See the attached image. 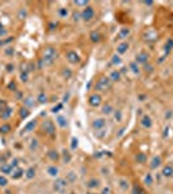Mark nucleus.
<instances>
[{
    "label": "nucleus",
    "mask_w": 173,
    "mask_h": 194,
    "mask_svg": "<svg viewBox=\"0 0 173 194\" xmlns=\"http://www.w3.org/2000/svg\"><path fill=\"white\" fill-rule=\"evenodd\" d=\"M111 87V80L109 76H101L95 84V91L97 92H105Z\"/></svg>",
    "instance_id": "obj_1"
},
{
    "label": "nucleus",
    "mask_w": 173,
    "mask_h": 194,
    "mask_svg": "<svg viewBox=\"0 0 173 194\" xmlns=\"http://www.w3.org/2000/svg\"><path fill=\"white\" fill-rule=\"evenodd\" d=\"M95 17H96V11L92 5L85 6L82 11V19L85 21V22H91V21L95 19Z\"/></svg>",
    "instance_id": "obj_2"
},
{
    "label": "nucleus",
    "mask_w": 173,
    "mask_h": 194,
    "mask_svg": "<svg viewBox=\"0 0 173 194\" xmlns=\"http://www.w3.org/2000/svg\"><path fill=\"white\" fill-rule=\"evenodd\" d=\"M149 60H150V54H149V52H146V51H140L138 53L136 54V58H134V62L138 65H142V66H145V65L149 62Z\"/></svg>",
    "instance_id": "obj_3"
},
{
    "label": "nucleus",
    "mask_w": 173,
    "mask_h": 194,
    "mask_svg": "<svg viewBox=\"0 0 173 194\" xmlns=\"http://www.w3.org/2000/svg\"><path fill=\"white\" fill-rule=\"evenodd\" d=\"M65 57H66V60L71 65H78V63H80V56H79V53L76 51H67L66 53H65Z\"/></svg>",
    "instance_id": "obj_4"
},
{
    "label": "nucleus",
    "mask_w": 173,
    "mask_h": 194,
    "mask_svg": "<svg viewBox=\"0 0 173 194\" xmlns=\"http://www.w3.org/2000/svg\"><path fill=\"white\" fill-rule=\"evenodd\" d=\"M88 104L92 106V107H98L101 104H102V96L99 93H93L88 97Z\"/></svg>",
    "instance_id": "obj_5"
},
{
    "label": "nucleus",
    "mask_w": 173,
    "mask_h": 194,
    "mask_svg": "<svg viewBox=\"0 0 173 194\" xmlns=\"http://www.w3.org/2000/svg\"><path fill=\"white\" fill-rule=\"evenodd\" d=\"M69 185L67 180L66 179H57V180L53 183V190L60 193V192H63L65 189H66V186Z\"/></svg>",
    "instance_id": "obj_6"
},
{
    "label": "nucleus",
    "mask_w": 173,
    "mask_h": 194,
    "mask_svg": "<svg viewBox=\"0 0 173 194\" xmlns=\"http://www.w3.org/2000/svg\"><path fill=\"white\" fill-rule=\"evenodd\" d=\"M43 58L56 60L57 58V49L54 47H45L43 51Z\"/></svg>",
    "instance_id": "obj_7"
},
{
    "label": "nucleus",
    "mask_w": 173,
    "mask_h": 194,
    "mask_svg": "<svg viewBox=\"0 0 173 194\" xmlns=\"http://www.w3.org/2000/svg\"><path fill=\"white\" fill-rule=\"evenodd\" d=\"M43 129H44V132L48 136H54V133H56V126L52 120H44V123H43Z\"/></svg>",
    "instance_id": "obj_8"
},
{
    "label": "nucleus",
    "mask_w": 173,
    "mask_h": 194,
    "mask_svg": "<svg viewBox=\"0 0 173 194\" xmlns=\"http://www.w3.org/2000/svg\"><path fill=\"white\" fill-rule=\"evenodd\" d=\"M106 127V119L105 118H96L95 120L92 122V128L95 129V131H101V129H103Z\"/></svg>",
    "instance_id": "obj_9"
},
{
    "label": "nucleus",
    "mask_w": 173,
    "mask_h": 194,
    "mask_svg": "<svg viewBox=\"0 0 173 194\" xmlns=\"http://www.w3.org/2000/svg\"><path fill=\"white\" fill-rule=\"evenodd\" d=\"M140 123H141V126L143 127V128H146V129H150V128H153V126H154V122H153V118H151L149 114H145L142 118H141V120H140Z\"/></svg>",
    "instance_id": "obj_10"
},
{
    "label": "nucleus",
    "mask_w": 173,
    "mask_h": 194,
    "mask_svg": "<svg viewBox=\"0 0 173 194\" xmlns=\"http://www.w3.org/2000/svg\"><path fill=\"white\" fill-rule=\"evenodd\" d=\"M129 43L128 41H120L119 44L116 45V54H119V56H123V54H125L127 52H128V49H129Z\"/></svg>",
    "instance_id": "obj_11"
},
{
    "label": "nucleus",
    "mask_w": 173,
    "mask_h": 194,
    "mask_svg": "<svg viewBox=\"0 0 173 194\" xmlns=\"http://www.w3.org/2000/svg\"><path fill=\"white\" fill-rule=\"evenodd\" d=\"M162 163H163V158L160 155H155L153 159L150 161L149 167H150V170H156V168H159L162 166Z\"/></svg>",
    "instance_id": "obj_12"
},
{
    "label": "nucleus",
    "mask_w": 173,
    "mask_h": 194,
    "mask_svg": "<svg viewBox=\"0 0 173 194\" xmlns=\"http://www.w3.org/2000/svg\"><path fill=\"white\" fill-rule=\"evenodd\" d=\"M129 35H131V28L123 27V28H120V30H119V32H118V35H116V39L124 41V39H127Z\"/></svg>",
    "instance_id": "obj_13"
},
{
    "label": "nucleus",
    "mask_w": 173,
    "mask_h": 194,
    "mask_svg": "<svg viewBox=\"0 0 173 194\" xmlns=\"http://www.w3.org/2000/svg\"><path fill=\"white\" fill-rule=\"evenodd\" d=\"M36 126H38V120H36V119H32V120H30V122H27V124L23 127L22 132H23V133H28V132H31V131H34L35 127H36Z\"/></svg>",
    "instance_id": "obj_14"
},
{
    "label": "nucleus",
    "mask_w": 173,
    "mask_h": 194,
    "mask_svg": "<svg viewBox=\"0 0 173 194\" xmlns=\"http://www.w3.org/2000/svg\"><path fill=\"white\" fill-rule=\"evenodd\" d=\"M99 184H101V181L98 179H91V180L86 181L85 186H86V189H89V190H95L99 186Z\"/></svg>",
    "instance_id": "obj_15"
},
{
    "label": "nucleus",
    "mask_w": 173,
    "mask_h": 194,
    "mask_svg": "<svg viewBox=\"0 0 173 194\" xmlns=\"http://www.w3.org/2000/svg\"><path fill=\"white\" fill-rule=\"evenodd\" d=\"M160 174H162V176L167 177V179L168 177H172L173 176V166H172V164H165Z\"/></svg>",
    "instance_id": "obj_16"
},
{
    "label": "nucleus",
    "mask_w": 173,
    "mask_h": 194,
    "mask_svg": "<svg viewBox=\"0 0 173 194\" xmlns=\"http://www.w3.org/2000/svg\"><path fill=\"white\" fill-rule=\"evenodd\" d=\"M47 174L50 176V177H57L60 174V170L56 164H52V166H48L47 167Z\"/></svg>",
    "instance_id": "obj_17"
},
{
    "label": "nucleus",
    "mask_w": 173,
    "mask_h": 194,
    "mask_svg": "<svg viewBox=\"0 0 173 194\" xmlns=\"http://www.w3.org/2000/svg\"><path fill=\"white\" fill-rule=\"evenodd\" d=\"M109 79L111 82H119L121 79V73L120 70H111L109 74Z\"/></svg>",
    "instance_id": "obj_18"
},
{
    "label": "nucleus",
    "mask_w": 173,
    "mask_h": 194,
    "mask_svg": "<svg viewBox=\"0 0 173 194\" xmlns=\"http://www.w3.org/2000/svg\"><path fill=\"white\" fill-rule=\"evenodd\" d=\"M118 184L121 189H123V192H129V188H131V184H129V181L127 180V179H123L120 177L118 180Z\"/></svg>",
    "instance_id": "obj_19"
},
{
    "label": "nucleus",
    "mask_w": 173,
    "mask_h": 194,
    "mask_svg": "<svg viewBox=\"0 0 173 194\" xmlns=\"http://www.w3.org/2000/svg\"><path fill=\"white\" fill-rule=\"evenodd\" d=\"M23 175H25V171L22 168H19V167H16L12 171V177L14 179V180H18V179H21Z\"/></svg>",
    "instance_id": "obj_20"
},
{
    "label": "nucleus",
    "mask_w": 173,
    "mask_h": 194,
    "mask_svg": "<svg viewBox=\"0 0 173 194\" xmlns=\"http://www.w3.org/2000/svg\"><path fill=\"white\" fill-rule=\"evenodd\" d=\"M23 104H25V107L27 109H31L32 106H35V97L34 96H27L23 98Z\"/></svg>",
    "instance_id": "obj_21"
},
{
    "label": "nucleus",
    "mask_w": 173,
    "mask_h": 194,
    "mask_svg": "<svg viewBox=\"0 0 173 194\" xmlns=\"http://www.w3.org/2000/svg\"><path fill=\"white\" fill-rule=\"evenodd\" d=\"M56 123L57 124H58L61 128H66L67 127V118L66 117H63V115H58V117H57L56 118Z\"/></svg>",
    "instance_id": "obj_22"
},
{
    "label": "nucleus",
    "mask_w": 173,
    "mask_h": 194,
    "mask_svg": "<svg viewBox=\"0 0 173 194\" xmlns=\"http://www.w3.org/2000/svg\"><path fill=\"white\" fill-rule=\"evenodd\" d=\"M12 114H13V109H12V107H6V109H4L2 113H0V118L6 120V119H9L12 117Z\"/></svg>",
    "instance_id": "obj_23"
},
{
    "label": "nucleus",
    "mask_w": 173,
    "mask_h": 194,
    "mask_svg": "<svg viewBox=\"0 0 173 194\" xmlns=\"http://www.w3.org/2000/svg\"><path fill=\"white\" fill-rule=\"evenodd\" d=\"M12 171H13V167L11 166V164H8V163H3L2 166H0V172L4 174V175L12 174Z\"/></svg>",
    "instance_id": "obj_24"
},
{
    "label": "nucleus",
    "mask_w": 173,
    "mask_h": 194,
    "mask_svg": "<svg viewBox=\"0 0 173 194\" xmlns=\"http://www.w3.org/2000/svg\"><path fill=\"white\" fill-rule=\"evenodd\" d=\"M143 184H145L146 186H153L154 185V176H153V174L147 172V174L145 175V177H143Z\"/></svg>",
    "instance_id": "obj_25"
},
{
    "label": "nucleus",
    "mask_w": 173,
    "mask_h": 194,
    "mask_svg": "<svg viewBox=\"0 0 173 194\" xmlns=\"http://www.w3.org/2000/svg\"><path fill=\"white\" fill-rule=\"evenodd\" d=\"M89 39L92 43H99L101 39H102V37H101V34L98 31H92L89 34Z\"/></svg>",
    "instance_id": "obj_26"
},
{
    "label": "nucleus",
    "mask_w": 173,
    "mask_h": 194,
    "mask_svg": "<svg viewBox=\"0 0 173 194\" xmlns=\"http://www.w3.org/2000/svg\"><path fill=\"white\" fill-rule=\"evenodd\" d=\"M136 162L137 163H140V164H145L147 162V155L145 153H138V154H136Z\"/></svg>",
    "instance_id": "obj_27"
},
{
    "label": "nucleus",
    "mask_w": 173,
    "mask_h": 194,
    "mask_svg": "<svg viewBox=\"0 0 173 194\" xmlns=\"http://www.w3.org/2000/svg\"><path fill=\"white\" fill-rule=\"evenodd\" d=\"M35 176H36V170H35V167H30L25 171V177L28 179V180H31Z\"/></svg>",
    "instance_id": "obj_28"
},
{
    "label": "nucleus",
    "mask_w": 173,
    "mask_h": 194,
    "mask_svg": "<svg viewBox=\"0 0 173 194\" xmlns=\"http://www.w3.org/2000/svg\"><path fill=\"white\" fill-rule=\"evenodd\" d=\"M114 113V107H112V105L111 104H106V105H103L102 106V114L103 115H111V114Z\"/></svg>",
    "instance_id": "obj_29"
},
{
    "label": "nucleus",
    "mask_w": 173,
    "mask_h": 194,
    "mask_svg": "<svg viewBox=\"0 0 173 194\" xmlns=\"http://www.w3.org/2000/svg\"><path fill=\"white\" fill-rule=\"evenodd\" d=\"M128 67H129V70H131V71H132V73H133L134 75H140V73H141V69H140V66H138V65H137L134 61L129 63V65H128Z\"/></svg>",
    "instance_id": "obj_30"
},
{
    "label": "nucleus",
    "mask_w": 173,
    "mask_h": 194,
    "mask_svg": "<svg viewBox=\"0 0 173 194\" xmlns=\"http://www.w3.org/2000/svg\"><path fill=\"white\" fill-rule=\"evenodd\" d=\"M57 14H58L60 18H67L69 14H70V12H69L67 8H63V6H61V8L57 9Z\"/></svg>",
    "instance_id": "obj_31"
},
{
    "label": "nucleus",
    "mask_w": 173,
    "mask_h": 194,
    "mask_svg": "<svg viewBox=\"0 0 173 194\" xmlns=\"http://www.w3.org/2000/svg\"><path fill=\"white\" fill-rule=\"evenodd\" d=\"M48 158L52 162H58L60 161V154L57 150H50V152L48 153Z\"/></svg>",
    "instance_id": "obj_32"
},
{
    "label": "nucleus",
    "mask_w": 173,
    "mask_h": 194,
    "mask_svg": "<svg viewBox=\"0 0 173 194\" xmlns=\"http://www.w3.org/2000/svg\"><path fill=\"white\" fill-rule=\"evenodd\" d=\"M36 101H38L39 104H41V105H44V104L48 102V96L45 95L44 92H40L39 95H38V97H36Z\"/></svg>",
    "instance_id": "obj_33"
},
{
    "label": "nucleus",
    "mask_w": 173,
    "mask_h": 194,
    "mask_svg": "<svg viewBox=\"0 0 173 194\" xmlns=\"http://www.w3.org/2000/svg\"><path fill=\"white\" fill-rule=\"evenodd\" d=\"M12 131V126L9 123H4L3 126H0V132L2 133H9Z\"/></svg>",
    "instance_id": "obj_34"
},
{
    "label": "nucleus",
    "mask_w": 173,
    "mask_h": 194,
    "mask_svg": "<svg viewBox=\"0 0 173 194\" xmlns=\"http://www.w3.org/2000/svg\"><path fill=\"white\" fill-rule=\"evenodd\" d=\"M111 63L115 65V66H119V65H121V58H120V56L115 53V54L111 57Z\"/></svg>",
    "instance_id": "obj_35"
},
{
    "label": "nucleus",
    "mask_w": 173,
    "mask_h": 194,
    "mask_svg": "<svg viewBox=\"0 0 173 194\" xmlns=\"http://www.w3.org/2000/svg\"><path fill=\"white\" fill-rule=\"evenodd\" d=\"M112 114H114V118H115V120H116L118 123L123 120V111H121V110H114Z\"/></svg>",
    "instance_id": "obj_36"
},
{
    "label": "nucleus",
    "mask_w": 173,
    "mask_h": 194,
    "mask_svg": "<svg viewBox=\"0 0 173 194\" xmlns=\"http://www.w3.org/2000/svg\"><path fill=\"white\" fill-rule=\"evenodd\" d=\"M28 115H30V111H28L27 107H22V109L19 110V117H21V119H26Z\"/></svg>",
    "instance_id": "obj_37"
},
{
    "label": "nucleus",
    "mask_w": 173,
    "mask_h": 194,
    "mask_svg": "<svg viewBox=\"0 0 173 194\" xmlns=\"http://www.w3.org/2000/svg\"><path fill=\"white\" fill-rule=\"evenodd\" d=\"M66 180H67V183H74V181H76V174L75 172H69V174L66 175Z\"/></svg>",
    "instance_id": "obj_38"
},
{
    "label": "nucleus",
    "mask_w": 173,
    "mask_h": 194,
    "mask_svg": "<svg viewBox=\"0 0 173 194\" xmlns=\"http://www.w3.org/2000/svg\"><path fill=\"white\" fill-rule=\"evenodd\" d=\"M74 4H75L76 6H82L83 9L85 8V6H88V5H89V3L86 2V0H75Z\"/></svg>",
    "instance_id": "obj_39"
},
{
    "label": "nucleus",
    "mask_w": 173,
    "mask_h": 194,
    "mask_svg": "<svg viewBox=\"0 0 173 194\" xmlns=\"http://www.w3.org/2000/svg\"><path fill=\"white\" fill-rule=\"evenodd\" d=\"M164 48H165V51H167V52H171L173 49V39H168L167 43H165Z\"/></svg>",
    "instance_id": "obj_40"
},
{
    "label": "nucleus",
    "mask_w": 173,
    "mask_h": 194,
    "mask_svg": "<svg viewBox=\"0 0 173 194\" xmlns=\"http://www.w3.org/2000/svg\"><path fill=\"white\" fill-rule=\"evenodd\" d=\"M38 148H39V141L36 139H32L31 140V144H30V149L34 152V150H38Z\"/></svg>",
    "instance_id": "obj_41"
},
{
    "label": "nucleus",
    "mask_w": 173,
    "mask_h": 194,
    "mask_svg": "<svg viewBox=\"0 0 173 194\" xmlns=\"http://www.w3.org/2000/svg\"><path fill=\"white\" fill-rule=\"evenodd\" d=\"M62 75H63V78H65V79H70L71 76H73V71H71L70 69H63Z\"/></svg>",
    "instance_id": "obj_42"
},
{
    "label": "nucleus",
    "mask_w": 173,
    "mask_h": 194,
    "mask_svg": "<svg viewBox=\"0 0 173 194\" xmlns=\"http://www.w3.org/2000/svg\"><path fill=\"white\" fill-rule=\"evenodd\" d=\"M132 194H146V193H145V190L141 188V186L136 185L134 188H133V190H132Z\"/></svg>",
    "instance_id": "obj_43"
},
{
    "label": "nucleus",
    "mask_w": 173,
    "mask_h": 194,
    "mask_svg": "<svg viewBox=\"0 0 173 194\" xmlns=\"http://www.w3.org/2000/svg\"><path fill=\"white\" fill-rule=\"evenodd\" d=\"M8 185V179H6L4 175H0V186L4 188V186Z\"/></svg>",
    "instance_id": "obj_44"
},
{
    "label": "nucleus",
    "mask_w": 173,
    "mask_h": 194,
    "mask_svg": "<svg viewBox=\"0 0 173 194\" xmlns=\"http://www.w3.org/2000/svg\"><path fill=\"white\" fill-rule=\"evenodd\" d=\"M71 161V155L69 152H66V150H63V162L65 163H69Z\"/></svg>",
    "instance_id": "obj_45"
},
{
    "label": "nucleus",
    "mask_w": 173,
    "mask_h": 194,
    "mask_svg": "<svg viewBox=\"0 0 173 194\" xmlns=\"http://www.w3.org/2000/svg\"><path fill=\"white\" fill-rule=\"evenodd\" d=\"M106 136V129L103 128V129H101V131H97L96 132V137H98V139H103Z\"/></svg>",
    "instance_id": "obj_46"
},
{
    "label": "nucleus",
    "mask_w": 173,
    "mask_h": 194,
    "mask_svg": "<svg viewBox=\"0 0 173 194\" xmlns=\"http://www.w3.org/2000/svg\"><path fill=\"white\" fill-rule=\"evenodd\" d=\"M19 78H21V80H22V82H27L28 80V71H22L21 75H19Z\"/></svg>",
    "instance_id": "obj_47"
},
{
    "label": "nucleus",
    "mask_w": 173,
    "mask_h": 194,
    "mask_svg": "<svg viewBox=\"0 0 173 194\" xmlns=\"http://www.w3.org/2000/svg\"><path fill=\"white\" fill-rule=\"evenodd\" d=\"M73 17H74V21H75V22L80 21V18H82V12H74V13H73Z\"/></svg>",
    "instance_id": "obj_48"
},
{
    "label": "nucleus",
    "mask_w": 173,
    "mask_h": 194,
    "mask_svg": "<svg viewBox=\"0 0 173 194\" xmlns=\"http://www.w3.org/2000/svg\"><path fill=\"white\" fill-rule=\"evenodd\" d=\"M143 70H145V73H151V71L154 70V66L153 65H150V63H146L145 66H143Z\"/></svg>",
    "instance_id": "obj_49"
},
{
    "label": "nucleus",
    "mask_w": 173,
    "mask_h": 194,
    "mask_svg": "<svg viewBox=\"0 0 173 194\" xmlns=\"http://www.w3.org/2000/svg\"><path fill=\"white\" fill-rule=\"evenodd\" d=\"M6 107H8V106H6V101H5V100H0V113H2L4 109H6Z\"/></svg>",
    "instance_id": "obj_50"
},
{
    "label": "nucleus",
    "mask_w": 173,
    "mask_h": 194,
    "mask_svg": "<svg viewBox=\"0 0 173 194\" xmlns=\"http://www.w3.org/2000/svg\"><path fill=\"white\" fill-rule=\"evenodd\" d=\"M14 53V49L12 48V47H9V48H6V51H5V54L6 56H12Z\"/></svg>",
    "instance_id": "obj_51"
},
{
    "label": "nucleus",
    "mask_w": 173,
    "mask_h": 194,
    "mask_svg": "<svg viewBox=\"0 0 173 194\" xmlns=\"http://www.w3.org/2000/svg\"><path fill=\"white\" fill-rule=\"evenodd\" d=\"M11 166L14 167V168H16V167L18 166V159H17V158H13V159H12V163H11Z\"/></svg>",
    "instance_id": "obj_52"
},
{
    "label": "nucleus",
    "mask_w": 173,
    "mask_h": 194,
    "mask_svg": "<svg viewBox=\"0 0 173 194\" xmlns=\"http://www.w3.org/2000/svg\"><path fill=\"white\" fill-rule=\"evenodd\" d=\"M73 144H71V146H73V149H75L76 146H78V140L76 139H73V141H71Z\"/></svg>",
    "instance_id": "obj_53"
},
{
    "label": "nucleus",
    "mask_w": 173,
    "mask_h": 194,
    "mask_svg": "<svg viewBox=\"0 0 173 194\" xmlns=\"http://www.w3.org/2000/svg\"><path fill=\"white\" fill-rule=\"evenodd\" d=\"M23 16L26 17V12H25V9H21V12H19V18L22 19V18H23Z\"/></svg>",
    "instance_id": "obj_54"
},
{
    "label": "nucleus",
    "mask_w": 173,
    "mask_h": 194,
    "mask_svg": "<svg viewBox=\"0 0 173 194\" xmlns=\"http://www.w3.org/2000/svg\"><path fill=\"white\" fill-rule=\"evenodd\" d=\"M8 34L6 32V30H5V27L4 28H2V30H0V37H5V35Z\"/></svg>",
    "instance_id": "obj_55"
},
{
    "label": "nucleus",
    "mask_w": 173,
    "mask_h": 194,
    "mask_svg": "<svg viewBox=\"0 0 173 194\" xmlns=\"http://www.w3.org/2000/svg\"><path fill=\"white\" fill-rule=\"evenodd\" d=\"M8 88H9V89H13V91H14V89H16V84H14V83L12 82V83H11V84L8 85ZM14 92H16V91H14Z\"/></svg>",
    "instance_id": "obj_56"
},
{
    "label": "nucleus",
    "mask_w": 173,
    "mask_h": 194,
    "mask_svg": "<svg viewBox=\"0 0 173 194\" xmlns=\"http://www.w3.org/2000/svg\"><path fill=\"white\" fill-rule=\"evenodd\" d=\"M60 109H61V105H58V106L53 107V110H52V111H53V113H57V110H60Z\"/></svg>",
    "instance_id": "obj_57"
},
{
    "label": "nucleus",
    "mask_w": 173,
    "mask_h": 194,
    "mask_svg": "<svg viewBox=\"0 0 173 194\" xmlns=\"http://www.w3.org/2000/svg\"><path fill=\"white\" fill-rule=\"evenodd\" d=\"M102 194H110V189L109 188H105L103 192H102Z\"/></svg>",
    "instance_id": "obj_58"
},
{
    "label": "nucleus",
    "mask_w": 173,
    "mask_h": 194,
    "mask_svg": "<svg viewBox=\"0 0 173 194\" xmlns=\"http://www.w3.org/2000/svg\"><path fill=\"white\" fill-rule=\"evenodd\" d=\"M123 133H124V128H121V129H120V131H119V133H118L116 136H118V137H120V136H121V135H123Z\"/></svg>",
    "instance_id": "obj_59"
},
{
    "label": "nucleus",
    "mask_w": 173,
    "mask_h": 194,
    "mask_svg": "<svg viewBox=\"0 0 173 194\" xmlns=\"http://www.w3.org/2000/svg\"><path fill=\"white\" fill-rule=\"evenodd\" d=\"M6 69H8V71L11 73V71H12V69H13V65H8V66H6Z\"/></svg>",
    "instance_id": "obj_60"
},
{
    "label": "nucleus",
    "mask_w": 173,
    "mask_h": 194,
    "mask_svg": "<svg viewBox=\"0 0 173 194\" xmlns=\"http://www.w3.org/2000/svg\"><path fill=\"white\" fill-rule=\"evenodd\" d=\"M85 194H98V193H96V192H93V190H91V192H86Z\"/></svg>",
    "instance_id": "obj_61"
},
{
    "label": "nucleus",
    "mask_w": 173,
    "mask_h": 194,
    "mask_svg": "<svg viewBox=\"0 0 173 194\" xmlns=\"http://www.w3.org/2000/svg\"><path fill=\"white\" fill-rule=\"evenodd\" d=\"M2 28H4V26H3L2 24H0V30H2Z\"/></svg>",
    "instance_id": "obj_62"
},
{
    "label": "nucleus",
    "mask_w": 173,
    "mask_h": 194,
    "mask_svg": "<svg viewBox=\"0 0 173 194\" xmlns=\"http://www.w3.org/2000/svg\"><path fill=\"white\" fill-rule=\"evenodd\" d=\"M70 194H76V193H74V192H71V193H70Z\"/></svg>",
    "instance_id": "obj_63"
}]
</instances>
